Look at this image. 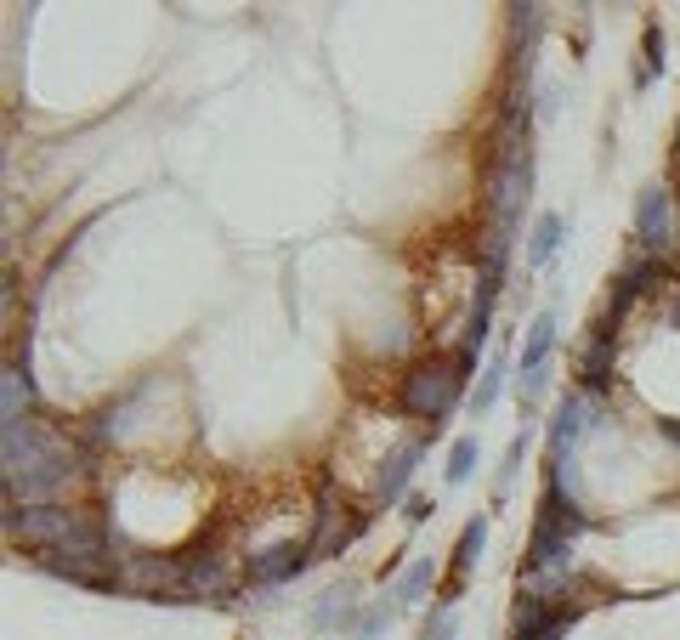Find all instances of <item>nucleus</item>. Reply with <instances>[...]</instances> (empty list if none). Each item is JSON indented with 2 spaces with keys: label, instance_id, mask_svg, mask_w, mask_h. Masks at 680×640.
Returning a JSON list of instances; mask_svg holds the SVG:
<instances>
[{
  "label": "nucleus",
  "instance_id": "f257e3e1",
  "mask_svg": "<svg viewBox=\"0 0 680 640\" xmlns=\"http://www.w3.org/2000/svg\"><path fill=\"white\" fill-rule=\"evenodd\" d=\"M7 533L45 550V556H103L96 522H85L80 510H63V505H12Z\"/></svg>",
  "mask_w": 680,
  "mask_h": 640
},
{
  "label": "nucleus",
  "instance_id": "f03ea898",
  "mask_svg": "<svg viewBox=\"0 0 680 640\" xmlns=\"http://www.w3.org/2000/svg\"><path fill=\"white\" fill-rule=\"evenodd\" d=\"M465 374H471V369H465L460 358H431V363H420V369L403 380V414H414V420H425V425L436 431V425L454 414Z\"/></svg>",
  "mask_w": 680,
  "mask_h": 640
},
{
  "label": "nucleus",
  "instance_id": "7ed1b4c3",
  "mask_svg": "<svg viewBox=\"0 0 680 640\" xmlns=\"http://www.w3.org/2000/svg\"><path fill=\"white\" fill-rule=\"evenodd\" d=\"M636 238H641V250L658 267L674 261V250H680V205H674L669 187H647L636 199Z\"/></svg>",
  "mask_w": 680,
  "mask_h": 640
},
{
  "label": "nucleus",
  "instance_id": "20e7f679",
  "mask_svg": "<svg viewBox=\"0 0 680 640\" xmlns=\"http://www.w3.org/2000/svg\"><path fill=\"white\" fill-rule=\"evenodd\" d=\"M120 572V589H131V596H159V589H187V561L176 556H125Z\"/></svg>",
  "mask_w": 680,
  "mask_h": 640
},
{
  "label": "nucleus",
  "instance_id": "39448f33",
  "mask_svg": "<svg viewBox=\"0 0 680 640\" xmlns=\"http://www.w3.org/2000/svg\"><path fill=\"white\" fill-rule=\"evenodd\" d=\"M363 533V516H340L334 505V487H323V505H318V533H312V561L318 556H340Z\"/></svg>",
  "mask_w": 680,
  "mask_h": 640
},
{
  "label": "nucleus",
  "instance_id": "423d86ee",
  "mask_svg": "<svg viewBox=\"0 0 680 640\" xmlns=\"http://www.w3.org/2000/svg\"><path fill=\"white\" fill-rule=\"evenodd\" d=\"M307 561H312V545H272V550L250 556V578L256 584H284V578H296Z\"/></svg>",
  "mask_w": 680,
  "mask_h": 640
},
{
  "label": "nucleus",
  "instance_id": "0eeeda50",
  "mask_svg": "<svg viewBox=\"0 0 680 640\" xmlns=\"http://www.w3.org/2000/svg\"><path fill=\"white\" fill-rule=\"evenodd\" d=\"M352 612H358V584L347 578V584H334V589H323V596H318V607H312V629H318V634L347 629V623H352Z\"/></svg>",
  "mask_w": 680,
  "mask_h": 640
},
{
  "label": "nucleus",
  "instance_id": "6e6552de",
  "mask_svg": "<svg viewBox=\"0 0 680 640\" xmlns=\"http://www.w3.org/2000/svg\"><path fill=\"white\" fill-rule=\"evenodd\" d=\"M420 454H425V442H403V448L380 465V482H374V499H380V505H392V499L403 494V487H409V476H414Z\"/></svg>",
  "mask_w": 680,
  "mask_h": 640
},
{
  "label": "nucleus",
  "instance_id": "1a4fd4ad",
  "mask_svg": "<svg viewBox=\"0 0 680 640\" xmlns=\"http://www.w3.org/2000/svg\"><path fill=\"white\" fill-rule=\"evenodd\" d=\"M590 431V403L585 398H561L556 420H550V454H573V442Z\"/></svg>",
  "mask_w": 680,
  "mask_h": 640
},
{
  "label": "nucleus",
  "instance_id": "9d476101",
  "mask_svg": "<svg viewBox=\"0 0 680 640\" xmlns=\"http://www.w3.org/2000/svg\"><path fill=\"white\" fill-rule=\"evenodd\" d=\"M482 545H488V516H471V522H465V533H460V545H454V578H449V596H460V584L471 578V567H476Z\"/></svg>",
  "mask_w": 680,
  "mask_h": 640
},
{
  "label": "nucleus",
  "instance_id": "9b49d317",
  "mask_svg": "<svg viewBox=\"0 0 680 640\" xmlns=\"http://www.w3.org/2000/svg\"><path fill=\"white\" fill-rule=\"evenodd\" d=\"M23 409H29V374H23L18 363H7V374H0V431L29 425Z\"/></svg>",
  "mask_w": 680,
  "mask_h": 640
},
{
  "label": "nucleus",
  "instance_id": "f8f14e48",
  "mask_svg": "<svg viewBox=\"0 0 680 640\" xmlns=\"http://www.w3.org/2000/svg\"><path fill=\"white\" fill-rule=\"evenodd\" d=\"M550 347H556V312H539V318L527 323V340H522V374L545 369Z\"/></svg>",
  "mask_w": 680,
  "mask_h": 640
},
{
  "label": "nucleus",
  "instance_id": "ddd939ff",
  "mask_svg": "<svg viewBox=\"0 0 680 640\" xmlns=\"http://www.w3.org/2000/svg\"><path fill=\"white\" fill-rule=\"evenodd\" d=\"M607 380H612V329H596L585 347V385L607 391Z\"/></svg>",
  "mask_w": 680,
  "mask_h": 640
},
{
  "label": "nucleus",
  "instance_id": "4468645a",
  "mask_svg": "<svg viewBox=\"0 0 680 640\" xmlns=\"http://www.w3.org/2000/svg\"><path fill=\"white\" fill-rule=\"evenodd\" d=\"M556 244H561V216H539L527 238V267H545L556 256Z\"/></svg>",
  "mask_w": 680,
  "mask_h": 640
},
{
  "label": "nucleus",
  "instance_id": "2eb2a0df",
  "mask_svg": "<svg viewBox=\"0 0 680 640\" xmlns=\"http://www.w3.org/2000/svg\"><path fill=\"white\" fill-rule=\"evenodd\" d=\"M187 589H193V596H221V589H227L221 561H216V556H193V561H187Z\"/></svg>",
  "mask_w": 680,
  "mask_h": 640
},
{
  "label": "nucleus",
  "instance_id": "dca6fc26",
  "mask_svg": "<svg viewBox=\"0 0 680 640\" xmlns=\"http://www.w3.org/2000/svg\"><path fill=\"white\" fill-rule=\"evenodd\" d=\"M505 374H511V369H505V352H499V358H494L488 369H482V385H476V398H471V403H476V414H488V409L499 403V391H505Z\"/></svg>",
  "mask_w": 680,
  "mask_h": 640
},
{
  "label": "nucleus",
  "instance_id": "f3484780",
  "mask_svg": "<svg viewBox=\"0 0 680 640\" xmlns=\"http://www.w3.org/2000/svg\"><path fill=\"white\" fill-rule=\"evenodd\" d=\"M431 578H436V567L431 561H414L403 578H398V607H409V601H420L425 589H431Z\"/></svg>",
  "mask_w": 680,
  "mask_h": 640
},
{
  "label": "nucleus",
  "instance_id": "a211bd4d",
  "mask_svg": "<svg viewBox=\"0 0 680 640\" xmlns=\"http://www.w3.org/2000/svg\"><path fill=\"white\" fill-rule=\"evenodd\" d=\"M527 442H533V431H522V436H511V448H505V465H499V494H511V482H516V471H522V460H527Z\"/></svg>",
  "mask_w": 680,
  "mask_h": 640
},
{
  "label": "nucleus",
  "instance_id": "6ab92c4d",
  "mask_svg": "<svg viewBox=\"0 0 680 640\" xmlns=\"http://www.w3.org/2000/svg\"><path fill=\"white\" fill-rule=\"evenodd\" d=\"M573 618H578V607H556L539 629H527V634H516V640H561V634L573 629Z\"/></svg>",
  "mask_w": 680,
  "mask_h": 640
},
{
  "label": "nucleus",
  "instance_id": "aec40b11",
  "mask_svg": "<svg viewBox=\"0 0 680 640\" xmlns=\"http://www.w3.org/2000/svg\"><path fill=\"white\" fill-rule=\"evenodd\" d=\"M471 471H476V436H460V442H454V454H449V482L460 487Z\"/></svg>",
  "mask_w": 680,
  "mask_h": 640
},
{
  "label": "nucleus",
  "instance_id": "412c9836",
  "mask_svg": "<svg viewBox=\"0 0 680 640\" xmlns=\"http://www.w3.org/2000/svg\"><path fill=\"white\" fill-rule=\"evenodd\" d=\"M420 640H460V618H454L449 607H443V612H431V618H425V634H420Z\"/></svg>",
  "mask_w": 680,
  "mask_h": 640
},
{
  "label": "nucleus",
  "instance_id": "4be33fe9",
  "mask_svg": "<svg viewBox=\"0 0 680 640\" xmlns=\"http://www.w3.org/2000/svg\"><path fill=\"white\" fill-rule=\"evenodd\" d=\"M385 623H392V607L380 601V607H369V612H363V623H358V640H380V634H385Z\"/></svg>",
  "mask_w": 680,
  "mask_h": 640
},
{
  "label": "nucleus",
  "instance_id": "5701e85b",
  "mask_svg": "<svg viewBox=\"0 0 680 640\" xmlns=\"http://www.w3.org/2000/svg\"><path fill=\"white\" fill-rule=\"evenodd\" d=\"M545 380H550V369H533V374H522V414H533V403L545 398Z\"/></svg>",
  "mask_w": 680,
  "mask_h": 640
},
{
  "label": "nucleus",
  "instance_id": "b1692460",
  "mask_svg": "<svg viewBox=\"0 0 680 640\" xmlns=\"http://www.w3.org/2000/svg\"><path fill=\"white\" fill-rule=\"evenodd\" d=\"M658 69H663V34H658V29H647V63H641V74H636V80L647 85Z\"/></svg>",
  "mask_w": 680,
  "mask_h": 640
},
{
  "label": "nucleus",
  "instance_id": "393cba45",
  "mask_svg": "<svg viewBox=\"0 0 680 640\" xmlns=\"http://www.w3.org/2000/svg\"><path fill=\"white\" fill-rule=\"evenodd\" d=\"M431 510H436V505H431V499H409V522H414V527H420V522H425V516H431Z\"/></svg>",
  "mask_w": 680,
  "mask_h": 640
},
{
  "label": "nucleus",
  "instance_id": "a878e982",
  "mask_svg": "<svg viewBox=\"0 0 680 640\" xmlns=\"http://www.w3.org/2000/svg\"><path fill=\"white\" fill-rule=\"evenodd\" d=\"M658 431H663V436H674V442H680V420H658Z\"/></svg>",
  "mask_w": 680,
  "mask_h": 640
},
{
  "label": "nucleus",
  "instance_id": "bb28decb",
  "mask_svg": "<svg viewBox=\"0 0 680 640\" xmlns=\"http://www.w3.org/2000/svg\"><path fill=\"white\" fill-rule=\"evenodd\" d=\"M669 323H674V329H680V295H674V307H669Z\"/></svg>",
  "mask_w": 680,
  "mask_h": 640
}]
</instances>
